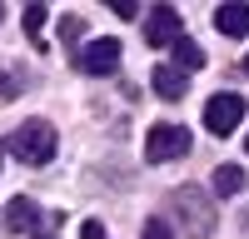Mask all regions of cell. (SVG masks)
Masks as SVG:
<instances>
[{
  "mask_svg": "<svg viewBox=\"0 0 249 239\" xmlns=\"http://www.w3.org/2000/svg\"><path fill=\"white\" fill-rule=\"evenodd\" d=\"M170 214H175V229L184 239H210L214 234V205L199 185H184L170 194Z\"/></svg>",
  "mask_w": 249,
  "mask_h": 239,
  "instance_id": "6da1fadb",
  "label": "cell"
},
{
  "mask_svg": "<svg viewBox=\"0 0 249 239\" xmlns=\"http://www.w3.org/2000/svg\"><path fill=\"white\" fill-rule=\"evenodd\" d=\"M10 154L25 159V165H50L55 159V125L50 120H25L10 135Z\"/></svg>",
  "mask_w": 249,
  "mask_h": 239,
  "instance_id": "7a4b0ae2",
  "label": "cell"
},
{
  "mask_svg": "<svg viewBox=\"0 0 249 239\" xmlns=\"http://www.w3.org/2000/svg\"><path fill=\"white\" fill-rule=\"evenodd\" d=\"M179 154H190V130L184 125H155L144 135V159L150 165H164V159H179Z\"/></svg>",
  "mask_w": 249,
  "mask_h": 239,
  "instance_id": "3957f363",
  "label": "cell"
},
{
  "mask_svg": "<svg viewBox=\"0 0 249 239\" xmlns=\"http://www.w3.org/2000/svg\"><path fill=\"white\" fill-rule=\"evenodd\" d=\"M244 120V95H210V105H204V130L210 135H230L234 125Z\"/></svg>",
  "mask_w": 249,
  "mask_h": 239,
  "instance_id": "277c9868",
  "label": "cell"
},
{
  "mask_svg": "<svg viewBox=\"0 0 249 239\" xmlns=\"http://www.w3.org/2000/svg\"><path fill=\"white\" fill-rule=\"evenodd\" d=\"M120 55H124V50H120V40L100 35V40H90V45L75 55V65L85 70V75H115V70H120Z\"/></svg>",
  "mask_w": 249,
  "mask_h": 239,
  "instance_id": "5b68a950",
  "label": "cell"
},
{
  "mask_svg": "<svg viewBox=\"0 0 249 239\" xmlns=\"http://www.w3.org/2000/svg\"><path fill=\"white\" fill-rule=\"evenodd\" d=\"M179 35H184V20H179L175 5H155L144 15V40H150V45H175Z\"/></svg>",
  "mask_w": 249,
  "mask_h": 239,
  "instance_id": "8992f818",
  "label": "cell"
},
{
  "mask_svg": "<svg viewBox=\"0 0 249 239\" xmlns=\"http://www.w3.org/2000/svg\"><path fill=\"white\" fill-rule=\"evenodd\" d=\"M150 85H155L160 100H184V95H190V75H184L179 65H155Z\"/></svg>",
  "mask_w": 249,
  "mask_h": 239,
  "instance_id": "52a82bcc",
  "label": "cell"
},
{
  "mask_svg": "<svg viewBox=\"0 0 249 239\" xmlns=\"http://www.w3.org/2000/svg\"><path fill=\"white\" fill-rule=\"evenodd\" d=\"M5 229H10V234H20V229H40V209L30 205L25 194H15L10 205H5Z\"/></svg>",
  "mask_w": 249,
  "mask_h": 239,
  "instance_id": "ba28073f",
  "label": "cell"
},
{
  "mask_svg": "<svg viewBox=\"0 0 249 239\" xmlns=\"http://www.w3.org/2000/svg\"><path fill=\"white\" fill-rule=\"evenodd\" d=\"M214 25L224 35H249V5H219L214 10Z\"/></svg>",
  "mask_w": 249,
  "mask_h": 239,
  "instance_id": "9c48e42d",
  "label": "cell"
},
{
  "mask_svg": "<svg viewBox=\"0 0 249 239\" xmlns=\"http://www.w3.org/2000/svg\"><path fill=\"white\" fill-rule=\"evenodd\" d=\"M170 55H175V65H179L184 75H190V70H199V65H204V50L195 45V40H190V35H179V40H175V45H170Z\"/></svg>",
  "mask_w": 249,
  "mask_h": 239,
  "instance_id": "30bf717a",
  "label": "cell"
},
{
  "mask_svg": "<svg viewBox=\"0 0 249 239\" xmlns=\"http://www.w3.org/2000/svg\"><path fill=\"white\" fill-rule=\"evenodd\" d=\"M214 189H219V194H239V189H244V170H239V165H219V170H214Z\"/></svg>",
  "mask_w": 249,
  "mask_h": 239,
  "instance_id": "8fae6325",
  "label": "cell"
},
{
  "mask_svg": "<svg viewBox=\"0 0 249 239\" xmlns=\"http://www.w3.org/2000/svg\"><path fill=\"white\" fill-rule=\"evenodd\" d=\"M20 20H25V35L40 45V35H45V20H50V10H45V5H25V10H20Z\"/></svg>",
  "mask_w": 249,
  "mask_h": 239,
  "instance_id": "7c38bea8",
  "label": "cell"
},
{
  "mask_svg": "<svg viewBox=\"0 0 249 239\" xmlns=\"http://www.w3.org/2000/svg\"><path fill=\"white\" fill-rule=\"evenodd\" d=\"M140 239H175V224H170V219H150Z\"/></svg>",
  "mask_w": 249,
  "mask_h": 239,
  "instance_id": "4fadbf2b",
  "label": "cell"
},
{
  "mask_svg": "<svg viewBox=\"0 0 249 239\" xmlns=\"http://www.w3.org/2000/svg\"><path fill=\"white\" fill-rule=\"evenodd\" d=\"M80 35H85V20H80V15H65V20H60V40H80Z\"/></svg>",
  "mask_w": 249,
  "mask_h": 239,
  "instance_id": "5bb4252c",
  "label": "cell"
},
{
  "mask_svg": "<svg viewBox=\"0 0 249 239\" xmlns=\"http://www.w3.org/2000/svg\"><path fill=\"white\" fill-rule=\"evenodd\" d=\"M80 239H105V224H100V219H85V224H80Z\"/></svg>",
  "mask_w": 249,
  "mask_h": 239,
  "instance_id": "9a60e30c",
  "label": "cell"
},
{
  "mask_svg": "<svg viewBox=\"0 0 249 239\" xmlns=\"http://www.w3.org/2000/svg\"><path fill=\"white\" fill-rule=\"evenodd\" d=\"M15 90H20V80L15 75H0V100H15Z\"/></svg>",
  "mask_w": 249,
  "mask_h": 239,
  "instance_id": "2e32d148",
  "label": "cell"
},
{
  "mask_svg": "<svg viewBox=\"0 0 249 239\" xmlns=\"http://www.w3.org/2000/svg\"><path fill=\"white\" fill-rule=\"evenodd\" d=\"M120 20H130V15H140V5H135V0H115V5H110Z\"/></svg>",
  "mask_w": 249,
  "mask_h": 239,
  "instance_id": "e0dca14e",
  "label": "cell"
},
{
  "mask_svg": "<svg viewBox=\"0 0 249 239\" xmlns=\"http://www.w3.org/2000/svg\"><path fill=\"white\" fill-rule=\"evenodd\" d=\"M35 239H55V214H50V224H40V229H35Z\"/></svg>",
  "mask_w": 249,
  "mask_h": 239,
  "instance_id": "ac0fdd59",
  "label": "cell"
},
{
  "mask_svg": "<svg viewBox=\"0 0 249 239\" xmlns=\"http://www.w3.org/2000/svg\"><path fill=\"white\" fill-rule=\"evenodd\" d=\"M0 20H5V5H0Z\"/></svg>",
  "mask_w": 249,
  "mask_h": 239,
  "instance_id": "d6986e66",
  "label": "cell"
},
{
  "mask_svg": "<svg viewBox=\"0 0 249 239\" xmlns=\"http://www.w3.org/2000/svg\"><path fill=\"white\" fill-rule=\"evenodd\" d=\"M244 150H249V135H244Z\"/></svg>",
  "mask_w": 249,
  "mask_h": 239,
  "instance_id": "ffe728a7",
  "label": "cell"
},
{
  "mask_svg": "<svg viewBox=\"0 0 249 239\" xmlns=\"http://www.w3.org/2000/svg\"><path fill=\"white\" fill-rule=\"evenodd\" d=\"M244 70H249V55H244Z\"/></svg>",
  "mask_w": 249,
  "mask_h": 239,
  "instance_id": "44dd1931",
  "label": "cell"
},
{
  "mask_svg": "<svg viewBox=\"0 0 249 239\" xmlns=\"http://www.w3.org/2000/svg\"><path fill=\"white\" fill-rule=\"evenodd\" d=\"M0 154H5V150H0Z\"/></svg>",
  "mask_w": 249,
  "mask_h": 239,
  "instance_id": "7402d4cb",
  "label": "cell"
}]
</instances>
